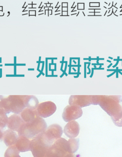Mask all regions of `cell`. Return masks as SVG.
<instances>
[{"label": "cell", "instance_id": "9c48e42d", "mask_svg": "<svg viewBox=\"0 0 122 157\" xmlns=\"http://www.w3.org/2000/svg\"><path fill=\"white\" fill-rule=\"evenodd\" d=\"M79 131V124L75 120L68 123L63 129L64 134L70 139H74L77 136Z\"/></svg>", "mask_w": 122, "mask_h": 157}, {"label": "cell", "instance_id": "e0dca14e", "mask_svg": "<svg viewBox=\"0 0 122 157\" xmlns=\"http://www.w3.org/2000/svg\"><path fill=\"white\" fill-rule=\"evenodd\" d=\"M8 118L5 112L0 108V128L3 129L7 126Z\"/></svg>", "mask_w": 122, "mask_h": 157}, {"label": "cell", "instance_id": "4fadbf2b", "mask_svg": "<svg viewBox=\"0 0 122 157\" xmlns=\"http://www.w3.org/2000/svg\"><path fill=\"white\" fill-rule=\"evenodd\" d=\"M20 116L25 123H30L39 117L36 110L28 108H25L20 113Z\"/></svg>", "mask_w": 122, "mask_h": 157}, {"label": "cell", "instance_id": "6da1fadb", "mask_svg": "<svg viewBox=\"0 0 122 157\" xmlns=\"http://www.w3.org/2000/svg\"><path fill=\"white\" fill-rule=\"evenodd\" d=\"M24 98L25 95H10L7 97L0 95V108L7 114L12 112L20 115L26 108Z\"/></svg>", "mask_w": 122, "mask_h": 157}, {"label": "cell", "instance_id": "7c38bea8", "mask_svg": "<svg viewBox=\"0 0 122 157\" xmlns=\"http://www.w3.org/2000/svg\"><path fill=\"white\" fill-rule=\"evenodd\" d=\"M18 135L16 132L11 129H8L3 132V140L4 143L7 147H11L15 145Z\"/></svg>", "mask_w": 122, "mask_h": 157}, {"label": "cell", "instance_id": "2e32d148", "mask_svg": "<svg viewBox=\"0 0 122 157\" xmlns=\"http://www.w3.org/2000/svg\"><path fill=\"white\" fill-rule=\"evenodd\" d=\"M68 143L70 146L71 153L74 154L77 151L79 146V140L78 139H70L68 140Z\"/></svg>", "mask_w": 122, "mask_h": 157}, {"label": "cell", "instance_id": "277c9868", "mask_svg": "<svg viewBox=\"0 0 122 157\" xmlns=\"http://www.w3.org/2000/svg\"><path fill=\"white\" fill-rule=\"evenodd\" d=\"M71 153L68 141L61 137L52 145L47 151L46 157H64Z\"/></svg>", "mask_w": 122, "mask_h": 157}, {"label": "cell", "instance_id": "3957f363", "mask_svg": "<svg viewBox=\"0 0 122 157\" xmlns=\"http://www.w3.org/2000/svg\"><path fill=\"white\" fill-rule=\"evenodd\" d=\"M52 145L43 132L31 140L30 151L34 157H44Z\"/></svg>", "mask_w": 122, "mask_h": 157}, {"label": "cell", "instance_id": "5b68a950", "mask_svg": "<svg viewBox=\"0 0 122 157\" xmlns=\"http://www.w3.org/2000/svg\"><path fill=\"white\" fill-rule=\"evenodd\" d=\"M82 115L83 111L81 107L77 105H69L64 108L62 117L64 121L69 122L81 117Z\"/></svg>", "mask_w": 122, "mask_h": 157}, {"label": "cell", "instance_id": "9a60e30c", "mask_svg": "<svg viewBox=\"0 0 122 157\" xmlns=\"http://www.w3.org/2000/svg\"><path fill=\"white\" fill-rule=\"evenodd\" d=\"M20 152L18 150L15 145L9 147L5 154V157H21L19 155Z\"/></svg>", "mask_w": 122, "mask_h": 157}, {"label": "cell", "instance_id": "8fae6325", "mask_svg": "<svg viewBox=\"0 0 122 157\" xmlns=\"http://www.w3.org/2000/svg\"><path fill=\"white\" fill-rule=\"evenodd\" d=\"M31 140L24 136H18L15 146L20 152L30 151Z\"/></svg>", "mask_w": 122, "mask_h": 157}, {"label": "cell", "instance_id": "ba28073f", "mask_svg": "<svg viewBox=\"0 0 122 157\" xmlns=\"http://www.w3.org/2000/svg\"><path fill=\"white\" fill-rule=\"evenodd\" d=\"M90 96L84 95H72L69 100V104L70 105H77L80 107H85L89 105L92 102L90 101Z\"/></svg>", "mask_w": 122, "mask_h": 157}, {"label": "cell", "instance_id": "30bf717a", "mask_svg": "<svg viewBox=\"0 0 122 157\" xmlns=\"http://www.w3.org/2000/svg\"><path fill=\"white\" fill-rule=\"evenodd\" d=\"M24 123L20 115L13 114L11 115L8 118L7 126L9 129L18 132Z\"/></svg>", "mask_w": 122, "mask_h": 157}, {"label": "cell", "instance_id": "8992f818", "mask_svg": "<svg viewBox=\"0 0 122 157\" xmlns=\"http://www.w3.org/2000/svg\"><path fill=\"white\" fill-rule=\"evenodd\" d=\"M63 131L62 127L59 124H55L50 125L44 132L46 138L52 145L57 140L60 139L62 136Z\"/></svg>", "mask_w": 122, "mask_h": 157}, {"label": "cell", "instance_id": "ffe728a7", "mask_svg": "<svg viewBox=\"0 0 122 157\" xmlns=\"http://www.w3.org/2000/svg\"><path fill=\"white\" fill-rule=\"evenodd\" d=\"M46 157V156H45V157Z\"/></svg>", "mask_w": 122, "mask_h": 157}, {"label": "cell", "instance_id": "ac0fdd59", "mask_svg": "<svg viewBox=\"0 0 122 157\" xmlns=\"http://www.w3.org/2000/svg\"><path fill=\"white\" fill-rule=\"evenodd\" d=\"M3 132H4V131H3V129L2 128H0V140L2 139Z\"/></svg>", "mask_w": 122, "mask_h": 157}, {"label": "cell", "instance_id": "7a4b0ae2", "mask_svg": "<svg viewBox=\"0 0 122 157\" xmlns=\"http://www.w3.org/2000/svg\"><path fill=\"white\" fill-rule=\"evenodd\" d=\"M47 128L45 121L39 116L30 123L24 122L18 132V135L25 136L31 140L41 133L45 132Z\"/></svg>", "mask_w": 122, "mask_h": 157}, {"label": "cell", "instance_id": "52a82bcc", "mask_svg": "<svg viewBox=\"0 0 122 157\" xmlns=\"http://www.w3.org/2000/svg\"><path fill=\"white\" fill-rule=\"evenodd\" d=\"M56 109V106L55 103L51 101H47L39 104L36 110L39 117L47 118L53 115Z\"/></svg>", "mask_w": 122, "mask_h": 157}, {"label": "cell", "instance_id": "d6986e66", "mask_svg": "<svg viewBox=\"0 0 122 157\" xmlns=\"http://www.w3.org/2000/svg\"><path fill=\"white\" fill-rule=\"evenodd\" d=\"M64 157H76L74 154H72V153H69L67 155L64 156Z\"/></svg>", "mask_w": 122, "mask_h": 157}, {"label": "cell", "instance_id": "5bb4252c", "mask_svg": "<svg viewBox=\"0 0 122 157\" xmlns=\"http://www.w3.org/2000/svg\"><path fill=\"white\" fill-rule=\"evenodd\" d=\"M24 102L26 108L32 110H36L39 105L38 99L34 95H25Z\"/></svg>", "mask_w": 122, "mask_h": 157}]
</instances>
